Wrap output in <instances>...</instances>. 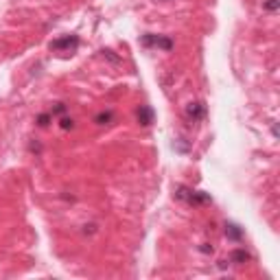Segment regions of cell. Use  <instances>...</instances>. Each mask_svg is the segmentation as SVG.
Listing matches in <instances>:
<instances>
[{
    "mask_svg": "<svg viewBox=\"0 0 280 280\" xmlns=\"http://www.w3.org/2000/svg\"><path fill=\"white\" fill-rule=\"evenodd\" d=\"M175 199L186 201V204H191V206H201V204H210L212 197H210L208 192H204V191H192V188L179 184V186L175 188Z\"/></svg>",
    "mask_w": 280,
    "mask_h": 280,
    "instance_id": "obj_1",
    "label": "cell"
},
{
    "mask_svg": "<svg viewBox=\"0 0 280 280\" xmlns=\"http://www.w3.org/2000/svg\"><path fill=\"white\" fill-rule=\"evenodd\" d=\"M140 44L144 48H162V51H173V39L166 35H156V33H144L140 37Z\"/></svg>",
    "mask_w": 280,
    "mask_h": 280,
    "instance_id": "obj_2",
    "label": "cell"
},
{
    "mask_svg": "<svg viewBox=\"0 0 280 280\" xmlns=\"http://www.w3.org/2000/svg\"><path fill=\"white\" fill-rule=\"evenodd\" d=\"M79 48V37L77 35H64L59 39H52L51 42V51H66V52H74Z\"/></svg>",
    "mask_w": 280,
    "mask_h": 280,
    "instance_id": "obj_3",
    "label": "cell"
},
{
    "mask_svg": "<svg viewBox=\"0 0 280 280\" xmlns=\"http://www.w3.org/2000/svg\"><path fill=\"white\" fill-rule=\"evenodd\" d=\"M204 116H206V105L201 103V101H195V103L186 105V118L191 122H199Z\"/></svg>",
    "mask_w": 280,
    "mask_h": 280,
    "instance_id": "obj_4",
    "label": "cell"
},
{
    "mask_svg": "<svg viewBox=\"0 0 280 280\" xmlns=\"http://www.w3.org/2000/svg\"><path fill=\"white\" fill-rule=\"evenodd\" d=\"M136 118H138V122L142 127H149L153 122V118H156V114H153V107L151 105H140L138 112H136Z\"/></svg>",
    "mask_w": 280,
    "mask_h": 280,
    "instance_id": "obj_5",
    "label": "cell"
},
{
    "mask_svg": "<svg viewBox=\"0 0 280 280\" xmlns=\"http://www.w3.org/2000/svg\"><path fill=\"white\" fill-rule=\"evenodd\" d=\"M226 236L234 243H241L243 241V228H239L236 223H226Z\"/></svg>",
    "mask_w": 280,
    "mask_h": 280,
    "instance_id": "obj_6",
    "label": "cell"
},
{
    "mask_svg": "<svg viewBox=\"0 0 280 280\" xmlns=\"http://www.w3.org/2000/svg\"><path fill=\"white\" fill-rule=\"evenodd\" d=\"M249 252H245V249H234V252L230 254V262H234V265H243V262L249 261Z\"/></svg>",
    "mask_w": 280,
    "mask_h": 280,
    "instance_id": "obj_7",
    "label": "cell"
},
{
    "mask_svg": "<svg viewBox=\"0 0 280 280\" xmlns=\"http://www.w3.org/2000/svg\"><path fill=\"white\" fill-rule=\"evenodd\" d=\"M112 118H114V112H112V109H105V112L96 114L94 122H96V125H107V122H112Z\"/></svg>",
    "mask_w": 280,
    "mask_h": 280,
    "instance_id": "obj_8",
    "label": "cell"
},
{
    "mask_svg": "<svg viewBox=\"0 0 280 280\" xmlns=\"http://www.w3.org/2000/svg\"><path fill=\"white\" fill-rule=\"evenodd\" d=\"M173 149L175 151H179V153H188V149H191V142H188L186 138H177L173 142Z\"/></svg>",
    "mask_w": 280,
    "mask_h": 280,
    "instance_id": "obj_9",
    "label": "cell"
},
{
    "mask_svg": "<svg viewBox=\"0 0 280 280\" xmlns=\"http://www.w3.org/2000/svg\"><path fill=\"white\" fill-rule=\"evenodd\" d=\"M101 52H103V57H107V59L112 61V64H122V59H121V57H116L112 51H109V48H105V51H101Z\"/></svg>",
    "mask_w": 280,
    "mask_h": 280,
    "instance_id": "obj_10",
    "label": "cell"
},
{
    "mask_svg": "<svg viewBox=\"0 0 280 280\" xmlns=\"http://www.w3.org/2000/svg\"><path fill=\"white\" fill-rule=\"evenodd\" d=\"M59 127H61V129H72V127H74V122H72V118H68V116H64V118H61V121H59Z\"/></svg>",
    "mask_w": 280,
    "mask_h": 280,
    "instance_id": "obj_11",
    "label": "cell"
},
{
    "mask_svg": "<svg viewBox=\"0 0 280 280\" xmlns=\"http://www.w3.org/2000/svg\"><path fill=\"white\" fill-rule=\"evenodd\" d=\"M51 118H52V116H51V112H48V114H39V116H37V125H39V127H46Z\"/></svg>",
    "mask_w": 280,
    "mask_h": 280,
    "instance_id": "obj_12",
    "label": "cell"
},
{
    "mask_svg": "<svg viewBox=\"0 0 280 280\" xmlns=\"http://www.w3.org/2000/svg\"><path fill=\"white\" fill-rule=\"evenodd\" d=\"M66 112V105L64 103H57L55 107L51 109V116H59V114H64Z\"/></svg>",
    "mask_w": 280,
    "mask_h": 280,
    "instance_id": "obj_13",
    "label": "cell"
},
{
    "mask_svg": "<svg viewBox=\"0 0 280 280\" xmlns=\"http://www.w3.org/2000/svg\"><path fill=\"white\" fill-rule=\"evenodd\" d=\"M278 0H269V2H265V9L267 11H276V9H278Z\"/></svg>",
    "mask_w": 280,
    "mask_h": 280,
    "instance_id": "obj_14",
    "label": "cell"
},
{
    "mask_svg": "<svg viewBox=\"0 0 280 280\" xmlns=\"http://www.w3.org/2000/svg\"><path fill=\"white\" fill-rule=\"evenodd\" d=\"M271 136H274V138H278V125H276V122H274V127H271Z\"/></svg>",
    "mask_w": 280,
    "mask_h": 280,
    "instance_id": "obj_15",
    "label": "cell"
}]
</instances>
